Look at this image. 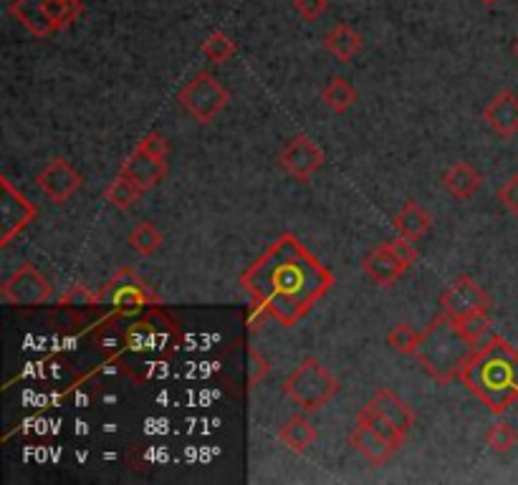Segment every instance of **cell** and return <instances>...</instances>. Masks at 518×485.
I'll use <instances>...</instances> for the list:
<instances>
[{
	"mask_svg": "<svg viewBox=\"0 0 518 485\" xmlns=\"http://www.w3.org/2000/svg\"><path fill=\"white\" fill-rule=\"evenodd\" d=\"M129 246L139 256H152L157 248L162 246V233L152 223H139L137 228L129 233Z\"/></svg>",
	"mask_w": 518,
	"mask_h": 485,
	"instance_id": "25",
	"label": "cell"
},
{
	"mask_svg": "<svg viewBox=\"0 0 518 485\" xmlns=\"http://www.w3.org/2000/svg\"><path fill=\"white\" fill-rule=\"evenodd\" d=\"M460 329H463L465 336H468L470 342L478 347V344L486 342V334H488V329H491V321H488V314L470 316V319L460 321Z\"/></svg>",
	"mask_w": 518,
	"mask_h": 485,
	"instance_id": "30",
	"label": "cell"
},
{
	"mask_svg": "<svg viewBox=\"0 0 518 485\" xmlns=\"http://www.w3.org/2000/svg\"><path fill=\"white\" fill-rule=\"evenodd\" d=\"M278 162H281V167H284L294 180L306 182L321 170V165H324V152L316 147L314 139H309L306 134H299V137L291 139L284 150H281V160Z\"/></svg>",
	"mask_w": 518,
	"mask_h": 485,
	"instance_id": "9",
	"label": "cell"
},
{
	"mask_svg": "<svg viewBox=\"0 0 518 485\" xmlns=\"http://www.w3.org/2000/svg\"><path fill=\"white\" fill-rule=\"evenodd\" d=\"M84 6L81 0H46V21H49L51 33L71 26L81 16Z\"/></svg>",
	"mask_w": 518,
	"mask_h": 485,
	"instance_id": "24",
	"label": "cell"
},
{
	"mask_svg": "<svg viewBox=\"0 0 518 485\" xmlns=\"http://www.w3.org/2000/svg\"><path fill=\"white\" fill-rule=\"evenodd\" d=\"M440 306H443L445 316H450V319L460 324V321L470 319V316L488 314L491 299H488L486 291L473 278L460 276L445 288L443 296H440Z\"/></svg>",
	"mask_w": 518,
	"mask_h": 485,
	"instance_id": "7",
	"label": "cell"
},
{
	"mask_svg": "<svg viewBox=\"0 0 518 485\" xmlns=\"http://www.w3.org/2000/svg\"><path fill=\"white\" fill-rule=\"evenodd\" d=\"M321 99H324V104H329L332 112L344 114L347 109H352L354 102H357V91H354V86L349 84L347 79L334 76V79L324 86V91H321Z\"/></svg>",
	"mask_w": 518,
	"mask_h": 485,
	"instance_id": "22",
	"label": "cell"
},
{
	"mask_svg": "<svg viewBox=\"0 0 518 485\" xmlns=\"http://www.w3.org/2000/svg\"><path fill=\"white\" fill-rule=\"evenodd\" d=\"M486 443L493 453H508V450L516 448V443H518L516 427L506 420L493 422L486 432Z\"/></svg>",
	"mask_w": 518,
	"mask_h": 485,
	"instance_id": "27",
	"label": "cell"
},
{
	"mask_svg": "<svg viewBox=\"0 0 518 485\" xmlns=\"http://www.w3.org/2000/svg\"><path fill=\"white\" fill-rule=\"evenodd\" d=\"M473 352H476V344L465 336L458 321L440 314L420 334L415 357L420 367L428 374H433L438 382H448V379L460 377L465 362H468Z\"/></svg>",
	"mask_w": 518,
	"mask_h": 485,
	"instance_id": "3",
	"label": "cell"
},
{
	"mask_svg": "<svg viewBox=\"0 0 518 485\" xmlns=\"http://www.w3.org/2000/svg\"><path fill=\"white\" fill-rule=\"evenodd\" d=\"M97 301H99V294H91L86 286H74L61 296V304L64 306H94Z\"/></svg>",
	"mask_w": 518,
	"mask_h": 485,
	"instance_id": "32",
	"label": "cell"
},
{
	"mask_svg": "<svg viewBox=\"0 0 518 485\" xmlns=\"http://www.w3.org/2000/svg\"><path fill=\"white\" fill-rule=\"evenodd\" d=\"M268 372H271L268 359L256 347L248 349V390H256L258 384L268 377Z\"/></svg>",
	"mask_w": 518,
	"mask_h": 485,
	"instance_id": "29",
	"label": "cell"
},
{
	"mask_svg": "<svg viewBox=\"0 0 518 485\" xmlns=\"http://www.w3.org/2000/svg\"><path fill=\"white\" fill-rule=\"evenodd\" d=\"M349 443H352V448L357 450V453L362 455L369 465H374V468L385 465L387 460L397 453V450L392 448L385 438H380L372 427L362 425V422H357V427L349 432Z\"/></svg>",
	"mask_w": 518,
	"mask_h": 485,
	"instance_id": "14",
	"label": "cell"
},
{
	"mask_svg": "<svg viewBox=\"0 0 518 485\" xmlns=\"http://www.w3.org/2000/svg\"><path fill=\"white\" fill-rule=\"evenodd\" d=\"M142 192L145 190H142V187H139L132 177L124 175V172H119L117 180H114L112 185L104 190V198H107V203H112L114 208L127 210V208H132L139 198H142Z\"/></svg>",
	"mask_w": 518,
	"mask_h": 485,
	"instance_id": "21",
	"label": "cell"
},
{
	"mask_svg": "<svg viewBox=\"0 0 518 485\" xmlns=\"http://www.w3.org/2000/svg\"><path fill=\"white\" fill-rule=\"evenodd\" d=\"M36 182L46 192V198L54 200V203H66L84 185V177H81V172L69 160L56 157V160H51L49 165L38 172Z\"/></svg>",
	"mask_w": 518,
	"mask_h": 485,
	"instance_id": "10",
	"label": "cell"
},
{
	"mask_svg": "<svg viewBox=\"0 0 518 485\" xmlns=\"http://www.w3.org/2000/svg\"><path fill=\"white\" fill-rule=\"evenodd\" d=\"M498 200L506 205L508 213H513L518 218V172L498 190Z\"/></svg>",
	"mask_w": 518,
	"mask_h": 485,
	"instance_id": "34",
	"label": "cell"
},
{
	"mask_svg": "<svg viewBox=\"0 0 518 485\" xmlns=\"http://www.w3.org/2000/svg\"><path fill=\"white\" fill-rule=\"evenodd\" d=\"M316 438H319V432H316V427L304 415H294L291 420H286L284 425L278 427V440L291 453H306L316 443Z\"/></svg>",
	"mask_w": 518,
	"mask_h": 485,
	"instance_id": "19",
	"label": "cell"
},
{
	"mask_svg": "<svg viewBox=\"0 0 518 485\" xmlns=\"http://www.w3.org/2000/svg\"><path fill=\"white\" fill-rule=\"evenodd\" d=\"M483 119L498 137L508 139L518 134V96L511 89L498 91L483 112Z\"/></svg>",
	"mask_w": 518,
	"mask_h": 485,
	"instance_id": "11",
	"label": "cell"
},
{
	"mask_svg": "<svg viewBox=\"0 0 518 485\" xmlns=\"http://www.w3.org/2000/svg\"><path fill=\"white\" fill-rule=\"evenodd\" d=\"M362 46V36H359L349 23H339V26H334L332 31L324 36V48L334 59L342 61V64H349V61L362 51Z\"/></svg>",
	"mask_w": 518,
	"mask_h": 485,
	"instance_id": "17",
	"label": "cell"
},
{
	"mask_svg": "<svg viewBox=\"0 0 518 485\" xmlns=\"http://www.w3.org/2000/svg\"><path fill=\"white\" fill-rule=\"evenodd\" d=\"M294 11L299 13L304 21L314 23L326 13V0H294Z\"/></svg>",
	"mask_w": 518,
	"mask_h": 485,
	"instance_id": "33",
	"label": "cell"
},
{
	"mask_svg": "<svg viewBox=\"0 0 518 485\" xmlns=\"http://www.w3.org/2000/svg\"><path fill=\"white\" fill-rule=\"evenodd\" d=\"M122 172H124V175L132 177V180L137 182L142 190H152V187L160 185V182L165 180L167 165H165V160L147 155L145 150H139V147H137V150H134L132 155L124 160Z\"/></svg>",
	"mask_w": 518,
	"mask_h": 485,
	"instance_id": "13",
	"label": "cell"
},
{
	"mask_svg": "<svg viewBox=\"0 0 518 485\" xmlns=\"http://www.w3.org/2000/svg\"><path fill=\"white\" fill-rule=\"evenodd\" d=\"M228 91L215 79L213 74L193 76L180 91V104L187 109V114L200 124H210L225 107H228Z\"/></svg>",
	"mask_w": 518,
	"mask_h": 485,
	"instance_id": "5",
	"label": "cell"
},
{
	"mask_svg": "<svg viewBox=\"0 0 518 485\" xmlns=\"http://www.w3.org/2000/svg\"><path fill=\"white\" fill-rule=\"evenodd\" d=\"M54 294V286L33 263H23L0 286V299L8 306H43Z\"/></svg>",
	"mask_w": 518,
	"mask_h": 485,
	"instance_id": "6",
	"label": "cell"
},
{
	"mask_svg": "<svg viewBox=\"0 0 518 485\" xmlns=\"http://www.w3.org/2000/svg\"><path fill=\"white\" fill-rule=\"evenodd\" d=\"M139 150H145L147 155L152 157H160V160H167V155H170V142H167L160 132H150L139 142Z\"/></svg>",
	"mask_w": 518,
	"mask_h": 485,
	"instance_id": "31",
	"label": "cell"
},
{
	"mask_svg": "<svg viewBox=\"0 0 518 485\" xmlns=\"http://www.w3.org/2000/svg\"><path fill=\"white\" fill-rule=\"evenodd\" d=\"M11 16L33 36H49L51 26L46 21V0H13Z\"/></svg>",
	"mask_w": 518,
	"mask_h": 485,
	"instance_id": "20",
	"label": "cell"
},
{
	"mask_svg": "<svg viewBox=\"0 0 518 485\" xmlns=\"http://www.w3.org/2000/svg\"><path fill=\"white\" fill-rule=\"evenodd\" d=\"M284 392L296 407H304L306 412H316L337 395L339 382L319 359L306 357L304 362L286 377Z\"/></svg>",
	"mask_w": 518,
	"mask_h": 485,
	"instance_id": "4",
	"label": "cell"
},
{
	"mask_svg": "<svg viewBox=\"0 0 518 485\" xmlns=\"http://www.w3.org/2000/svg\"><path fill=\"white\" fill-rule=\"evenodd\" d=\"M478 3H483V6H496L498 0H478Z\"/></svg>",
	"mask_w": 518,
	"mask_h": 485,
	"instance_id": "36",
	"label": "cell"
},
{
	"mask_svg": "<svg viewBox=\"0 0 518 485\" xmlns=\"http://www.w3.org/2000/svg\"><path fill=\"white\" fill-rule=\"evenodd\" d=\"M256 309L284 326H296L311 306L332 291L334 276L296 235L284 233L241 276Z\"/></svg>",
	"mask_w": 518,
	"mask_h": 485,
	"instance_id": "1",
	"label": "cell"
},
{
	"mask_svg": "<svg viewBox=\"0 0 518 485\" xmlns=\"http://www.w3.org/2000/svg\"><path fill=\"white\" fill-rule=\"evenodd\" d=\"M33 218H36V205L21 195L8 177H3L0 180V246H8Z\"/></svg>",
	"mask_w": 518,
	"mask_h": 485,
	"instance_id": "8",
	"label": "cell"
},
{
	"mask_svg": "<svg viewBox=\"0 0 518 485\" xmlns=\"http://www.w3.org/2000/svg\"><path fill=\"white\" fill-rule=\"evenodd\" d=\"M422 331H415L410 324H397L395 329L387 334V344L395 349L397 354H412L415 357L417 344H420Z\"/></svg>",
	"mask_w": 518,
	"mask_h": 485,
	"instance_id": "28",
	"label": "cell"
},
{
	"mask_svg": "<svg viewBox=\"0 0 518 485\" xmlns=\"http://www.w3.org/2000/svg\"><path fill=\"white\" fill-rule=\"evenodd\" d=\"M443 185L450 195H455L458 200H465L473 198V195L481 190L483 177L481 172L473 165H468V162H455V165H450V170L443 175Z\"/></svg>",
	"mask_w": 518,
	"mask_h": 485,
	"instance_id": "16",
	"label": "cell"
},
{
	"mask_svg": "<svg viewBox=\"0 0 518 485\" xmlns=\"http://www.w3.org/2000/svg\"><path fill=\"white\" fill-rule=\"evenodd\" d=\"M362 271L364 276H367L369 281L377 283V286L390 288L392 283L407 271V266L395 256V253H392L390 243H382V246H377L367 258H364Z\"/></svg>",
	"mask_w": 518,
	"mask_h": 485,
	"instance_id": "12",
	"label": "cell"
},
{
	"mask_svg": "<svg viewBox=\"0 0 518 485\" xmlns=\"http://www.w3.org/2000/svg\"><path fill=\"white\" fill-rule=\"evenodd\" d=\"M395 230L400 238L407 240H420L422 235H428L433 228V218H430L428 210H422L415 200H407L405 208L395 215Z\"/></svg>",
	"mask_w": 518,
	"mask_h": 485,
	"instance_id": "18",
	"label": "cell"
},
{
	"mask_svg": "<svg viewBox=\"0 0 518 485\" xmlns=\"http://www.w3.org/2000/svg\"><path fill=\"white\" fill-rule=\"evenodd\" d=\"M200 51H203L205 59L215 61V64H225V61L233 59L235 56V43L228 33L215 31L205 38V43L200 46Z\"/></svg>",
	"mask_w": 518,
	"mask_h": 485,
	"instance_id": "26",
	"label": "cell"
},
{
	"mask_svg": "<svg viewBox=\"0 0 518 485\" xmlns=\"http://www.w3.org/2000/svg\"><path fill=\"white\" fill-rule=\"evenodd\" d=\"M513 54H516V59H518V38H516V43H513Z\"/></svg>",
	"mask_w": 518,
	"mask_h": 485,
	"instance_id": "37",
	"label": "cell"
},
{
	"mask_svg": "<svg viewBox=\"0 0 518 485\" xmlns=\"http://www.w3.org/2000/svg\"><path fill=\"white\" fill-rule=\"evenodd\" d=\"M367 405L372 407L374 412H380L382 417H387V420H390L397 430L405 432V435L412 430V425H415V412H412V407L407 405L397 392L377 390Z\"/></svg>",
	"mask_w": 518,
	"mask_h": 485,
	"instance_id": "15",
	"label": "cell"
},
{
	"mask_svg": "<svg viewBox=\"0 0 518 485\" xmlns=\"http://www.w3.org/2000/svg\"><path fill=\"white\" fill-rule=\"evenodd\" d=\"M357 422H362V425L372 427V430L377 432V435H380V438H385L387 443H390L392 448H395V450H400L402 445H405V440H407L405 432L397 430V427L392 425V422L387 420V417H382L380 412H374L372 407H369V405L364 407V410H359Z\"/></svg>",
	"mask_w": 518,
	"mask_h": 485,
	"instance_id": "23",
	"label": "cell"
},
{
	"mask_svg": "<svg viewBox=\"0 0 518 485\" xmlns=\"http://www.w3.org/2000/svg\"><path fill=\"white\" fill-rule=\"evenodd\" d=\"M460 379L493 415H503L518 402V352L501 336H488L470 354Z\"/></svg>",
	"mask_w": 518,
	"mask_h": 485,
	"instance_id": "2",
	"label": "cell"
},
{
	"mask_svg": "<svg viewBox=\"0 0 518 485\" xmlns=\"http://www.w3.org/2000/svg\"><path fill=\"white\" fill-rule=\"evenodd\" d=\"M390 248H392V253H395V256L400 258V261L405 263L407 268H410L412 263L417 261V251H415V246H412V240L397 238V240H392Z\"/></svg>",
	"mask_w": 518,
	"mask_h": 485,
	"instance_id": "35",
	"label": "cell"
}]
</instances>
